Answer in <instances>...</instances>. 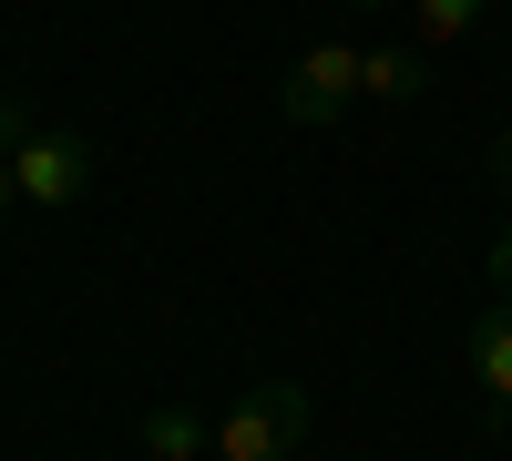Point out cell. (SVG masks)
<instances>
[{
  "label": "cell",
  "mask_w": 512,
  "mask_h": 461,
  "mask_svg": "<svg viewBox=\"0 0 512 461\" xmlns=\"http://www.w3.org/2000/svg\"><path fill=\"white\" fill-rule=\"evenodd\" d=\"M297 441H308V390H297V380L246 390L226 421H216V461H287Z\"/></svg>",
  "instance_id": "obj_2"
},
{
  "label": "cell",
  "mask_w": 512,
  "mask_h": 461,
  "mask_svg": "<svg viewBox=\"0 0 512 461\" xmlns=\"http://www.w3.org/2000/svg\"><path fill=\"white\" fill-rule=\"evenodd\" d=\"M359 93H369V103H420V93H431V52H420V41L359 52Z\"/></svg>",
  "instance_id": "obj_4"
},
{
  "label": "cell",
  "mask_w": 512,
  "mask_h": 461,
  "mask_svg": "<svg viewBox=\"0 0 512 461\" xmlns=\"http://www.w3.org/2000/svg\"><path fill=\"white\" fill-rule=\"evenodd\" d=\"M492 287L512 298V236H492Z\"/></svg>",
  "instance_id": "obj_8"
},
{
  "label": "cell",
  "mask_w": 512,
  "mask_h": 461,
  "mask_svg": "<svg viewBox=\"0 0 512 461\" xmlns=\"http://www.w3.org/2000/svg\"><path fill=\"white\" fill-rule=\"evenodd\" d=\"M349 11H390V0H349Z\"/></svg>",
  "instance_id": "obj_11"
},
{
  "label": "cell",
  "mask_w": 512,
  "mask_h": 461,
  "mask_svg": "<svg viewBox=\"0 0 512 461\" xmlns=\"http://www.w3.org/2000/svg\"><path fill=\"white\" fill-rule=\"evenodd\" d=\"M502 431H512V410H502Z\"/></svg>",
  "instance_id": "obj_12"
},
{
  "label": "cell",
  "mask_w": 512,
  "mask_h": 461,
  "mask_svg": "<svg viewBox=\"0 0 512 461\" xmlns=\"http://www.w3.org/2000/svg\"><path fill=\"white\" fill-rule=\"evenodd\" d=\"M11 205H21V185H11V144H0V216H11Z\"/></svg>",
  "instance_id": "obj_10"
},
{
  "label": "cell",
  "mask_w": 512,
  "mask_h": 461,
  "mask_svg": "<svg viewBox=\"0 0 512 461\" xmlns=\"http://www.w3.org/2000/svg\"><path fill=\"white\" fill-rule=\"evenodd\" d=\"M492 185H502V195H512V134H502V144H492Z\"/></svg>",
  "instance_id": "obj_9"
},
{
  "label": "cell",
  "mask_w": 512,
  "mask_h": 461,
  "mask_svg": "<svg viewBox=\"0 0 512 461\" xmlns=\"http://www.w3.org/2000/svg\"><path fill=\"white\" fill-rule=\"evenodd\" d=\"M482 11H492V0H410V31H420V52H451Z\"/></svg>",
  "instance_id": "obj_7"
},
{
  "label": "cell",
  "mask_w": 512,
  "mask_h": 461,
  "mask_svg": "<svg viewBox=\"0 0 512 461\" xmlns=\"http://www.w3.org/2000/svg\"><path fill=\"white\" fill-rule=\"evenodd\" d=\"M349 103H359V52H349V41H308V52L287 62V82H277L287 123H338Z\"/></svg>",
  "instance_id": "obj_3"
},
{
  "label": "cell",
  "mask_w": 512,
  "mask_h": 461,
  "mask_svg": "<svg viewBox=\"0 0 512 461\" xmlns=\"http://www.w3.org/2000/svg\"><path fill=\"white\" fill-rule=\"evenodd\" d=\"M134 431L154 461H216V421H195V410H144Z\"/></svg>",
  "instance_id": "obj_6"
},
{
  "label": "cell",
  "mask_w": 512,
  "mask_h": 461,
  "mask_svg": "<svg viewBox=\"0 0 512 461\" xmlns=\"http://www.w3.org/2000/svg\"><path fill=\"white\" fill-rule=\"evenodd\" d=\"M93 175H103L93 134H62V123H31V134L11 144V185H21V205H41V216H72V205L93 195Z\"/></svg>",
  "instance_id": "obj_1"
},
{
  "label": "cell",
  "mask_w": 512,
  "mask_h": 461,
  "mask_svg": "<svg viewBox=\"0 0 512 461\" xmlns=\"http://www.w3.org/2000/svg\"><path fill=\"white\" fill-rule=\"evenodd\" d=\"M472 380H482L492 410H512V298L492 318H472Z\"/></svg>",
  "instance_id": "obj_5"
}]
</instances>
